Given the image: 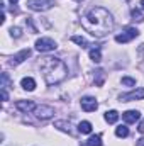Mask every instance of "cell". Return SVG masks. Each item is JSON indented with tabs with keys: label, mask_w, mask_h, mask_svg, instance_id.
<instances>
[{
	"label": "cell",
	"mask_w": 144,
	"mask_h": 146,
	"mask_svg": "<svg viewBox=\"0 0 144 146\" xmlns=\"http://www.w3.org/2000/svg\"><path fill=\"white\" fill-rule=\"evenodd\" d=\"M81 26L95 37H104L114 29V17L104 7H95L92 9L83 19Z\"/></svg>",
	"instance_id": "cell-1"
},
{
	"label": "cell",
	"mask_w": 144,
	"mask_h": 146,
	"mask_svg": "<svg viewBox=\"0 0 144 146\" xmlns=\"http://www.w3.org/2000/svg\"><path fill=\"white\" fill-rule=\"evenodd\" d=\"M41 72L48 85L61 83L68 76V68L65 61H61L59 58H51V56L41 60Z\"/></svg>",
	"instance_id": "cell-2"
},
{
	"label": "cell",
	"mask_w": 144,
	"mask_h": 146,
	"mask_svg": "<svg viewBox=\"0 0 144 146\" xmlns=\"http://www.w3.org/2000/svg\"><path fill=\"white\" fill-rule=\"evenodd\" d=\"M53 5H54V0H27V7L36 12L49 10Z\"/></svg>",
	"instance_id": "cell-3"
},
{
	"label": "cell",
	"mask_w": 144,
	"mask_h": 146,
	"mask_svg": "<svg viewBox=\"0 0 144 146\" xmlns=\"http://www.w3.org/2000/svg\"><path fill=\"white\" fill-rule=\"evenodd\" d=\"M36 49L41 53H48V51H54L56 49V42L51 37H41L36 41Z\"/></svg>",
	"instance_id": "cell-4"
},
{
	"label": "cell",
	"mask_w": 144,
	"mask_h": 146,
	"mask_svg": "<svg viewBox=\"0 0 144 146\" xmlns=\"http://www.w3.org/2000/svg\"><path fill=\"white\" fill-rule=\"evenodd\" d=\"M139 36V31L136 29V27H127L122 34H119V36H115V42H129L131 39H134V37Z\"/></svg>",
	"instance_id": "cell-5"
},
{
	"label": "cell",
	"mask_w": 144,
	"mask_h": 146,
	"mask_svg": "<svg viewBox=\"0 0 144 146\" xmlns=\"http://www.w3.org/2000/svg\"><path fill=\"white\" fill-rule=\"evenodd\" d=\"M144 99V88H137V90H132L129 94H122L119 97L120 102H131V100H141Z\"/></svg>",
	"instance_id": "cell-6"
},
{
	"label": "cell",
	"mask_w": 144,
	"mask_h": 146,
	"mask_svg": "<svg viewBox=\"0 0 144 146\" xmlns=\"http://www.w3.org/2000/svg\"><path fill=\"white\" fill-rule=\"evenodd\" d=\"M34 114L39 119H49V117L54 115V109L51 106H37L36 109H34Z\"/></svg>",
	"instance_id": "cell-7"
},
{
	"label": "cell",
	"mask_w": 144,
	"mask_h": 146,
	"mask_svg": "<svg viewBox=\"0 0 144 146\" xmlns=\"http://www.w3.org/2000/svg\"><path fill=\"white\" fill-rule=\"evenodd\" d=\"M97 107H98V102L95 100V97L87 95V97L81 99V109L85 110V112H95Z\"/></svg>",
	"instance_id": "cell-8"
},
{
	"label": "cell",
	"mask_w": 144,
	"mask_h": 146,
	"mask_svg": "<svg viewBox=\"0 0 144 146\" xmlns=\"http://www.w3.org/2000/svg\"><path fill=\"white\" fill-rule=\"evenodd\" d=\"M29 56H31V49H22V51H19L17 54H14V56H12L10 65H12V66H17V65H20L24 60H27Z\"/></svg>",
	"instance_id": "cell-9"
},
{
	"label": "cell",
	"mask_w": 144,
	"mask_h": 146,
	"mask_svg": "<svg viewBox=\"0 0 144 146\" xmlns=\"http://www.w3.org/2000/svg\"><path fill=\"white\" fill-rule=\"evenodd\" d=\"M15 107L20 110V112L27 114L29 110H34L37 106L34 104V102H32V100H17V102H15Z\"/></svg>",
	"instance_id": "cell-10"
},
{
	"label": "cell",
	"mask_w": 144,
	"mask_h": 146,
	"mask_svg": "<svg viewBox=\"0 0 144 146\" xmlns=\"http://www.w3.org/2000/svg\"><path fill=\"white\" fill-rule=\"evenodd\" d=\"M139 117H141V114H139L137 110H126V112L122 114V119H124L127 124H134L136 121H139Z\"/></svg>",
	"instance_id": "cell-11"
},
{
	"label": "cell",
	"mask_w": 144,
	"mask_h": 146,
	"mask_svg": "<svg viewBox=\"0 0 144 146\" xmlns=\"http://www.w3.org/2000/svg\"><path fill=\"white\" fill-rule=\"evenodd\" d=\"M20 85H22L24 90H29V92H32V90L36 88V82H34V78H31V76L22 78V80H20Z\"/></svg>",
	"instance_id": "cell-12"
},
{
	"label": "cell",
	"mask_w": 144,
	"mask_h": 146,
	"mask_svg": "<svg viewBox=\"0 0 144 146\" xmlns=\"http://www.w3.org/2000/svg\"><path fill=\"white\" fill-rule=\"evenodd\" d=\"M78 131H80L81 134H90V133H92V124H90L88 121H81V122L78 124Z\"/></svg>",
	"instance_id": "cell-13"
},
{
	"label": "cell",
	"mask_w": 144,
	"mask_h": 146,
	"mask_svg": "<svg viewBox=\"0 0 144 146\" xmlns=\"http://www.w3.org/2000/svg\"><path fill=\"white\" fill-rule=\"evenodd\" d=\"M54 127H58V129H61V131H65V133H71V126H70V122H66V121H56V122H54Z\"/></svg>",
	"instance_id": "cell-14"
},
{
	"label": "cell",
	"mask_w": 144,
	"mask_h": 146,
	"mask_svg": "<svg viewBox=\"0 0 144 146\" xmlns=\"http://www.w3.org/2000/svg\"><path fill=\"white\" fill-rule=\"evenodd\" d=\"M117 119H119V112L117 110H108V112H105V121H107L108 124L117 122Z\"/></svg>",
	"instance_id": "cell-15"
},
{
	"label": "cell",
	"mask_w": 144,
	"mask_h": 146,
	"mask_svg": "<svg viewBox=\"0 0 144 146\" xmlns=\"http://www.w3.org/2000/svg\"><path fill=\"white\" fill-rule=\"evenodd\" d=\"M102 134H95V136H92L88 141H87V146H102Z\"/></svg>",
	"instance_id": "cell-16"
},
{
	"label": "cell",
	"mask_w": 144,
	"mask_h": 146,
	"mask_svg": "<svg viewBox=\"0 0 144 146\" xmlns=\"http://www.w3.org/2000/svg\"><path fill=\"white\" fill-rule=\"evenodd\" d=\"M90 60L95 61V63L102 61V54H100V49H98V48H97V49H90Z\"/></svg>",
	"instance_id": "cell-17"
},
{
	"label": "cell",
	"mask_w": 144,
	"mask_h": 146,
	"mask_svg": "<svg viewBox=\"0 0 144 146\" xmlns=\"http://www.w3.org/2000/svg\"><path fill=\"white\" fill-rule=\"evenodd\" d=\"M115 134H117L119 138H127V136H129V127H127V126H119V127L115 129Z\"/></svg>",
	"instance_id": "cell-18"
},
{
	"label": "cell",
	"mask_w": 144,
	"mask_h": 146,
	"mask_svg": "<svg viewBox=\"0 0 144 146\" xmlns=\"http://www.w3.org/2000/svg\"><path fill=\"white\" fill-rule=\"evenodd\" d=\"M71 41H73V42H76L78 46H81V48H88V46H90V44H88V41H87L85 37H81V36H73Z\"/></svg>",
	"instance_id": "cell-19"
},
{
	"label": "cell",
	"mask_w": 144,
	"mask_h": 146,
	"mask_svg": "<svg viewBox=\"0 0 144 146\" xmlns=\"http://www.w3.org/2000/svg\"><path fill=\"white\" fill-rule=\"evenodd\" d=\"M131 14H132L134 21H139V22H141V21H144V15L141 14V10H137V9H132V12H131Z\"/></svg>",
	"instance_id": "cell-20"
},
{
	"label": "cell",
	"mask_w": 144,
	"mask_h": 146,
	"mask_svg": "<svg viewBox=\"0 0 144 146\" xmlns=\"http://www.w3.org/2000/svg\"><path fill=\"white\" fill-rule=\"evenodd\" d=\"M122 85H126V87H134V85H136V80H134V78H129V76H124V78H122Z\"/></svg>",
	"instance_id": "cell-21"
},
{
	"label": "cell",
	"mask_w": 144,
	"mask_h": 146,
	"mask_svg": "<svg viewBox=\"0 0 144 146\" xmlns=\"http://www.w3.org/2000/svg\"><path fill=\"white\" fill-rule=\"evenodd\" d=\"M95 73H97V82H95V83H97L98 87H102V83H104V78H105V75H104V72H102V70H98V72H95Z\"/></svg>",
	"instance_id": "cell-22"
},
{
	"label": "cell",
	"mask_w": 144,
	"mask_h": 146,
	"mask_svg": "<svg viewBox=\"0 0 144 146\" xmlns=\"http://www.w3.org/2000/svg\"><path fill=\"white\" fill-rule=\"evenodd\" d=\"M10 34H12V37H20L22 29H20V27H12V29H10Z\"/></svg>",
	"instance_id": "cell-23"
},
{
	"label": "cell",
	"mask_w": 144,
	"mask_h": 146,
	"mask_svg": "<svg viewBox=\"0 0 144 146\" xmlns=\"http://www.w3.org/2000/svg\"><path fill=\"white\" fill-rule=\"evenodd\" d=\"M137 129H139V133H144V119L141 121V124H139V127H137Z\"/></svg>",
	"instance_id": "cell-24"
},
{
	"label": "cell",
	"mask_w": 144,
	"mask_h": 146,
	"mask_svg": "<svg viewBox=\"0 0 144 146\" xmlns=\"http://www.w3.org/2000/svg\"><path fill=\"white\" fill-rule=\"evenodd\" d=\"M137 146H144V138H141V139H137Z\"/></svg>",
	"instance_id": "cell-25"
},
{
	"label": "cell",
	"mask_w": 144,
	"mask_h": 146,
	"mask_svg": "<svg viewBox=\"0 0 144 146\" xmlns=\"http://www.w3.org/2000/svg\"><path fill=\"white\" fill-rule=\"evenodd\" d=\"M141 9L144 10V0H141Z\"/></svg>",
	"instance_id": "cell-26"
},
{
	"label": "cell",
	"mask_w": 144,
	"mask_h": 146,
	"mask_svg": "<svg viewBox=\"0 0 144 146\" xmlns=\"http://www.w3.org/2000/svg\"><path fill=\"white\" fill-rule=\"evenodd\" d=\"M10 2H12V3H15V2H17V0H10Z\"/></svg>",
	"instance_id": "cell-27"
}]
</instances>
